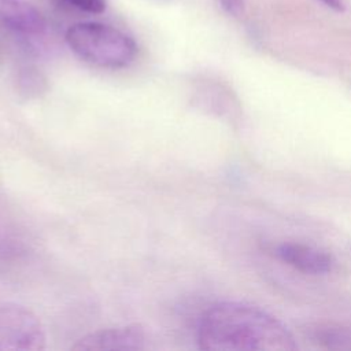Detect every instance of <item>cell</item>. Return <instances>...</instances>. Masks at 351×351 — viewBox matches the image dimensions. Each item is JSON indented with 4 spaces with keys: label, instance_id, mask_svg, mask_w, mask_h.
Segmentation results:
<instances>
[{
    "label": "cell",
    "instance_id": "8fae6325",
    "mask_svg": "<svg viewBox=\"0 0 351 351\" xmlns=\"http://www.w3.org/2000/svg\"><path fill=\"white\" fill-rule=\"evenodd\" d=\"M321 3H324L326 7L335 10V11H343L344 10V4L341 0H319Z\"/></svg>",
    "mask_w": 351,
    "mask_h": 351
},
{
    "label": "cell",
    "instance_id": "9c48e42d",
    "mask_svg": "<svg viewBox=\"0 0 351 351\" xmlns=\"http://www.w3.org/2000/svg\"><path fill=\"white\" fill-rule=\"evenodd\" d=\"M60 7L74 10L78 12H85L90 15H97L104 12L107 7V0H53Z\"/></svg>",
    "mask_w": 351,
    "mask_h": 351
},
{
    "label": "cell",
    "instance_id": "7a4b0ae2",
    "mask_svg": "<svg viewBox=\"0 0 351 351\" xmlns=\"http://www.w3.org/2000/svg\"><path fill=\"white\" fill-rule=\"evenodd\" d=\"M64 41L81 60L101 69H123L137 55L136 41L107 23L78 22L64 33Z\"/></svg>",
    "mask_w": 351,
    "mask_h": 351
},
{
    "label": "cell",
    "instance_id": "6da1fadb",
    "mask_svg": "<svg viewBox=\"0 0 351 351\" xmlns=\"http://www.w3.org/2000/svg\"><path fill=\"white\" fill-rule=\"evenodd\" d=\"M197 343L211 351H291L298 344L289 329L267 311L243 302H219L199 319Z\"/></svg>",
    "mask_w": 351,
    "mask_h": 351
},
{
    "label": "cell",
    "instance_id": "277c9868",
    "mask_svg": "<svg viewBox=\"0 0 351 351\" xmlns=\"http://www.w3.org/2000/svg\"><path fill=\"white\" fill-rule=\"evenodd\" d=\"M44 348H47V333L40 318L22 304H0V350L40 351Z\"/></svg>",
    "mask_w": 351,
    "mask_h": 351
},
{
    "label": "cell",
    "instance_id": "ba28073f",
    "mask_svg": "<svg viewBox=\"0 0 351 351\" xmlns=\"http://www.w3.org/2000/svg\"><path fill=\"white\" fill-rule=\"evenodd\" d=\"M313 340L326 348H351V330L339 326H318L314 329Z\"/></svg>",
    "mask_w": 351,
    "mask_h": 351
},
{
    "label": "cell",
    "instance_id": "5b68a950",
    "mask_svg": "<svg viewBox=\"0 0 351 351\" xmlns=\"http://www.w3.org/2000/svg\"><path fill=\"white\" fill-rule=\"evenodd\" d=\"M148 346V336L140 324L97 329L80 337L73 346L78 351H138Z\"/></svg>",
    "mask_w": 351,
    "mask_h": 351
},
{
    "label": "cell",
    "instance_id": "8992f818",
    "mask_svg": "<svg viewBox=\"0 0 351 351\" xmlns=\"http://www.w3.org/2000/svg\"><path fill=\"white\" fill-rule=\"evenodd\" d=\"M276 255L291 267L311 276L328 274L335 266V259L328 251L303 243H281L276 247Z\"/></svg>",
    "mask_w": 351,
    "mask_h": 351
},
{
    "label": "cell",
    "instance_id": "30bf717a",
    "mask_svg": "<svg viewBox=\"0 0 351 351\" xmlns=\"http://www.w3.org/2000/svg\"><path fill=\"white\" fill-rule=\"evenodd\" d=\"M217 1L226 12H229L232 15H239L244 8L243 0H217Z\"/></svg>",
    "mask_w": 351,
    "mask_h": 351
},
{
    "label": "cell",
    "instance_id": "3957f363",
    "mask_svg": "<svg viewBox=\"0 0 351 351\" xmlns=\"http://www.w3.org/2000/svg\"><path fill=\"white\" fill-rule=\"evenodd\" d=\"M47 30V19L29 1L0 0V33L11 38L25 58L38 56Z\"/></svg>",
    "mask_w": 351,
    "mask_h": 351
},
{
    "label": "cell",
    "instance_id": "52a82bcc",
    "mask_svg": "<svg viewBox=\"0 0 351 351\" xmlns=\"http://www.w3.org/2000/svg\"><path fill=\"white\" fill-rule=\"evenodd\" d=\"M16 89L25 99L38 97L47 89L45 75L32 63L21 64L15 75Z\"/></svg>",
    "mask_w": 351,
    "mask_h": 351
}]
</instances>
